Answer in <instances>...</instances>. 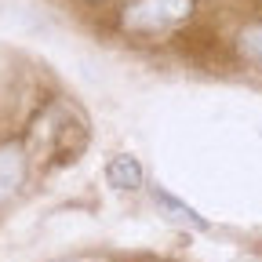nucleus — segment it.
Here are the masks:
<instances>
[{
	"label": "nucleus",
	"mask_w": 262,
	"mask_h": 262,
	"mask_svg": "<svg viewBox=\"0 0 262 262\" xmlns=\"http://www.w3.org/2000/svg\"><path fill=\"white\" fill-rule=\"evenodd\" d=\"M193 4L196 0H131L120 22L127 33H164L182 26L193 15Z\"/></svg>",
	"instance_id": "obj_1"
},
{
	"label": "nucleus",
	"mask_w": 262,
	"mask_h": 262,
	"mask_svg": "<svg viewBox=\"0 0 262 262\" xmlns=\"http://www.w3.org/2000/svg\"><path fill=\"white\" fill-rule=\"evenodd\" d=\"M29 179V157L18 142H0V204L15 201Z\"/></svg>",
	"instance_id": "obj_2"
},
{
	"label": "nucleus",
	"mask_w": 262,
	"mask_h": 262,
	"mask_svg": "<svg viewBox=\"0 0 262 262\" xmlns=\"http://www.w3.org/2000/svg\"><path fill=\"white\" fill-rule=\"evenodd\" d=\"M106 179H110V186H117V189H139V186H142V168H139V160L131 157V153H120V157L110 160Z\"/></svg>",
	"instance_id": "obj_3"
},
{
	"label": "nucleus",
	"mask_w": 262,
	"mask_h": 262,
	"mask_svg": "<svg viewBox=\"0 0 262 262\" xmlns=\"http://www.w3.org/2000/svg\"><path fill=\"white\" fill-rule=\"evenodd\" d=\"M233 44H237V55H241L248 66L262 70V22H248V26H241V29H237V37H233Z\"/></svg>",
	"instance_id": "obj_4"
},
{
	"label": "nucleus",
	"mask_w": 262,
	"mask_h": 262,
	"mask_svg": "<svg viewBox=\"0 0 262 262\" xmlns=\"http://www.w3.org/2000/svg\"><path fill=\"white\" fill-rule=\"evenodd\" d=\"M153 201L160 204V211H164V215H171V219H179V222H186V226H196V229H208V222H204L201 215L189 211L182 201H175L171 193H164L160 186H153Z\"/></svg>",
	"instance_id": "obj_5"
}]
</instances>
